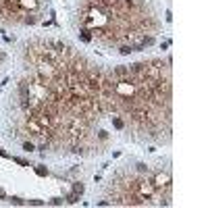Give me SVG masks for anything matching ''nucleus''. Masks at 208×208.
I'll return each mask as SVG.
<instances>
[{
  "label": "nucleus",
  "instance_id": "12",
  "mask_svg": "<svg viewBox=\"0 0 208 208\" xmlns=\"http://www.w3.org/2000/svg\"><path fill=\"white\" fill-rule=\"evenodd\" d=\"M29 204H34V206H42L44 202H42V200H29Z\"/></svg>",
  "mask_w": 208,
  "mask_h": 208
},
{
  "label": "nucleus",
  "instance_id": "9",
  "mask_svg": "<svg viewBox=\"0 0 208 208\" xmlns=\"http://www.w3.org/2000/svg\"><path fill=\"white\" fill-rule=\"evenodd\" d=\"M8 202H10V204H23L21 198H8Z\"/></svg>",
  "mask_w": 208,
  "mask_h": 208
},
{
  "label": "nucleus",
  "instance_id": "7",
  "mask_svg": "<svg viewBox=\"0 0 208 208\" xmlns=\"http://www.w3.org/2000/svg\"><path fill=\"white\" fill-rule=\"evenodd\" d=\"M129 52H133V48H131V46H123V48H121V54H123V56H127Z\"/></svg>",
  "mask_w": 208,
  "mask_h": 208
},
{
  "label": "nucleus",
  "instance_id": "3",
  "mask_svg": "<svg viewBox=\"0 0 208 208\" xmlns=\"http://www.w3.org/2000/svg\"><path fill=\"white\" fill-rule=\"evenodd\" d=\"M77 200H79V194H75V192H73V194H69V196H67V202H69V204H75V202H77Z\"/></svg>",
  "mask_w": 208,
  "mask_h": 208
},
{
  "label": "nucleus",
  "instance_id": "13",
  "mask_svg": "<svg viewBox=\"0 0 208 208\" xmlns=\"http://www.w3.org/2000/svg\"><path fill=\"white\" fill-rule=\"evenodd\" d=\"M0 198H6V194H4V189H0Z\"/></svg>",
  "mask_w": 208,
  "mask_h": 208
},
{
  "label": "nucleus",
  "instance_id": "10",
  "mask_svg": "<svg viewBox=\"0 0 208 208\" xmlns=\"http://www.w3.org/2000/svg\"><path fill=\"white\" fill-rule=\"evenodd\" d=\"M13 160H15V163H19V165H23V166H29V163H25L23 158H13Z\"/></svg>",
  "mask_w": 208,
  "mask_h": 208
},
{
  "label": "nucleus",
  "instance_id": "4",
  "mask_svg": "<svg viewBox=\"0 0 208 208\" xmlns=\"http://www.w3.org/2000/svg\"><path fill=\"white\" fill-rule=\"evenodd\" d=\"M36 173H38L40 177H46V175H48V168H46V166H36Z\"/></svg>",
  "mask_w": 208,
  "mask_h": 208
},
{
  "label": "nucleus",
  "instance_id": "11",
  "mask_svg": "<svg viewBox=\"0 0 208 208\" xmlns=\"http://www.w3.org/2000/svg\"><path fill=\"white\" fill-rule=\"evenodd\" d=\"M52 204H54V206H60V204H63V198H54Z\"/></svg>",
  "mask_w": 208,
  "mask_h": 208
},
{
  "label": "nucleus",
  "instance_id": "5",
  "mask_svg": "<svg viewBox=\"0 0 208 208\" xmlns=\"http://www.w3.org/2000/svg\"><path fill=\"white\" fill-rule=\"evenodd\" d=\"M113 125H115L117 129H123V127H125V123H123V121H121V119H117V117L113 119Z\"/></svg>",
  "mask_w": 208,
  "mask_h": 208
},
{
  "label": "nucleus",
  "instance_id": "1",
  "mask_svg": "<svg viewBox=\"0 0 208 208\" xmlns=\"http://www.w3.org/2000/svg\"><path fill=\"white\" fill-rule=\"evenodd\" d=\"M113 75L115 77H127V75H131V71H129V67H117L113 71Z\"/></svg>",
  "mask_w": 208,
  "mask_h": 208
},
{
  "label": "nucleus",
  "instance_id": "8",
  "mask_svg": "<svg viewBox=\"0 0 208 208\" xmlns=\"http://www.w3.org/2000/svg\"><path fill=\"white\" fill-rule=\"evenodd\" d=\"M23 150L31 152V150H34V144H31V142H25V144H23Z\"/></svg>",
  "mask_w": 208,
  "mask_h": 208
},
{
  "label": "nucleus",
  "instance_id": "6",
  "mask_svg": "<svg viewBox=\"0 0 208 208\" xmlns=\"http://www.w3.org/2000/svg\"><path fill=\"white\" fill-rule=\"evenodd\" d=\"M73 192L75 194H83V183H75L73 185Z\"/></svg>",
  "mask_w": 208,
  "mask_h": 208
},
{
  "label": "nucleus",
  "instance_id": "2",
  "mask_svg": "<svg viewBox=\"0 0 208 208\" xmlns=\"http://www.w3.org/2000/svg\"><path fill=\"white\" fill-rule=\"evenodd\" d=\"M79 38H81L83 42H92V34H89L87 29H81V34H79Z\"/></svg>",
  "mask_w": 208,
  "mask_h": 208
}]
</instances>
